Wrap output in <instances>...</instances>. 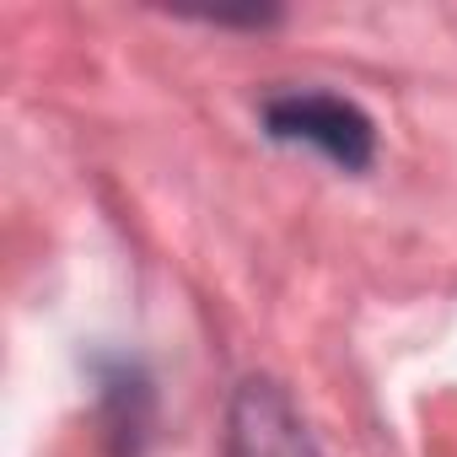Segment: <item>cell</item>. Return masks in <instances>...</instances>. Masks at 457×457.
Here are the masks:
<instances>
[{
    "label": "cell",
    "mask_w": 457,
    "mask_h": 457,
    "mask_svg": "<svg viewBox=\"0 0 457 457\" xmlns=\"http://www.w3.org/2000/svg\"><path fill=\"white\" fill-rule=\"evenodd\" d=\"M264 129L275 140H286V145H312V151H323L328 162H339L350 172L366 167L371 151H377L371 119L355 103L334 97V92H286V97H270L264 103Z\"/></svg>",
    "instance_id": "6da1fadb"
},
{
    "label": "cell",
    "mask_w": 457,
    "mask_h": 457,
    "mask_svg": "<svg viewBox=\"0 0 457 457\" xmlns=\"http://www.w3.org/2000/svg\"><path fill=\"white\" fill-rule=\"evenodd\" d=\"M226 457H318L296 403L286 387L253 377L232 398V425H226Z\"/></svg>",
    "instance_id": "7a4b0ae2"
}]
</instances>
